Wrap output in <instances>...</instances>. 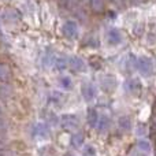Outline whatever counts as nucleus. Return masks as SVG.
<instances>
[{
	"label": "nucleus",
	"instance_id": "nucleus-4",
	"mask_svg": "<svg viewBox=\"0 0 156 156\" xmlns=\"http://www.w3.org/2000/svg\"><path fill=\"white\" fill-rule=\"evenodd\" d=\"M49 136V129L47 125L44 123H37L33 127V137L37 138V140H44Z\"/></svg>",
	"mask_w": 156,
	"mask_h": 156
},
{
	"label": "nucleus",
	"instance_id": "nucleus-7",
	"mask_svg": "<svg viewBox=\"0 0 156 156\" xmlns=\"http://www.w3.org/2000/svg\"><path fill=\"white\" fill-rule=\"evenodd\" d=\"M107 40L108 43L111 44V45H118V44L122 43V40H123V37H122V33L119 32L118 29H110L107 32Z\"/></svg>",
	"mask_w": 156,
	"mask_h": 156
},
{
	"label": "nucleus",
	"instance_id": "nucleus-17",
	"mask_svg": "<svg viewBox=\"0 0 156 156\" xmlns=\"http://www.w3.org/2000/svg\"><path fill=\"white\" fill-rule=\"evenodd\" d=\"M4 130H5V122H4V119L2 118V115H0V134H2Z\"/></svg>",
	"mask_w": 156,
	"mask_h": 156
},
{
	"label": "nucleus",
	"instance_id": "nucleus-20",
	"mask_svg": "<svg viewBox=\"0 0 156 156\" xmlns=\"http://www.w3.org/2000/svg\"><path fill=\"white\" fill-rule=\"evenodd\" d=\"M155 126H156V122H155Z\"/></svg>",
	"mask_w": 156,
	"mask_h": 156
},
{
	"label": "nucleus",
	"instance_id": "nucleus-14",
	"mask_svg": "<svg viewBox=\"0 0 156 156\" xmlns=\"http://www.w3.org/2000/svg\"><path fill=\"white\" fill-rule=\"evenodd\" d=\"M83 156H96V151H94L93 147L86 145L83 148Z\"/></svg>",
	"mask_w": 156,
	"mask_h": 156
},
{
	"label": "nucleus",
	"instance_id": "nucleus-5",
	"mask_svg": "<svg viewBox=\"0 0 156 156\" xmlns=\"http://www.w3.org/2000/svg\"><path fill=\"white\" fill-rule=\"evenodd\" d=\"M81 92H82V97L86 101H92V100L96 97V88H94L93 83H90V82L83 83L82 88H81Z\"/></svg>",
	"mask_w": 156,
	"mask_h": 156
},
{
	"label": "nucleus",
	"instance_id": "nucleus-13",
	"mask_svg": "<svg viewBox=\"0 0 156 156\" xmlns=\"http://www.w3.org/2000/svg\"><path fill=\"white\" fill-rule=\"evenodd\" d=\"M8 78H10V70H8L5 66L0 65V81L4 82V81H7Z\"/></svg>",
	"mask_w": 156,
	"mask_h": 156
},
{
	"label": "nucleus",
	"instance_id": "nucleus-10",
	"mask_svg": "<svg viewBox=\"0 0 156 156\" xmlns=\"http://www.w3.org/2000/svg\"><path fill=\"white\" fill-rule=\"evenodd\" d=\"M59 86L62 89H65V90H70V89L73 88V81H71L70 77L63 76L59 78Z\"/></svg>",
	"mask_w": 156,
	"mask_h": 156
},
{
	"label": "nucleus",
	"instance_id": "nucleus-15",
	"mask_svg": "<svg viewBox=\"0 0 156 156\" xmlns=\"http://www.w3.org/2000/svg\"><path fill=\"white\" fill-rule=\"evenodd\" d=\"M138 148H140L143 152H149L151 147H149V143H147V141L141 140V141H138Z\"/></svg>",
	"mask_w": 156,
	"mask_h": 156
},
{
	"label": "nucleus",
	"instance_id": "nucleus-8",
	"mask_svg": "<svg viewBox=\"0 0 156 156\" xmlns=\"http://www.w3.org/2000/svg\"><path fill=\"white\" fill-rule=\"evenodd\" d=\"M99 121H100V114L96 108H89L88 111V122L92 127H97L99 125Z\"/></svg>",
	"mask_w": 156,
	"mask_h": 156
},
{
	"label": "nucleus",
	"instance_id": "nucleus-9",
	"mask_svg": "<svg viewBox=\"0 0 156 156\" xmlns=\"http://www.w3.org/2000/svg\"><path fill=\"white\" fill-rule=\"evenodd\" d=\"M140 89H141V83H140V81L136 80V78L129 80L126 82V90H129L130 93H137Z\"/></svg>",
	"mask_w": 156,
	"mask_h": 156
},
{
	"label": "nucleus",
	"instance_id": "nucleus-11",
	"mask_svg": "<svg viewBox=\"0 0 156 156\" xmlns=\"http://www.w3.org/2000/svg\"><path fill=\"white\" fill-rule=\"evenodd\" d=\"M108 126H110V118L105 115H100V121H99L97 127H99L101 132H104V130L108 129Z\"/></svg>",
	"mask_w": 156,
	"mask_h": 156
},
{
	"label": "nucleus",
	"instance_id": "nucleus-19",
	"mask_svg": "<svg viewBox=\"0 0 156 156\" xmlns=\"http://www.w3.org/2000/svg\"><path fill=\"white\" fill-rule=\"evenodd\" d=\"M114 2H116V3H121V2H122V0H114Z\"/></svg>",
	"mask_w": 156,
	"mask_h": 156
},
{
	"label": "nucleus",
	"instance_id": "nucleus-6",
	"mask_svg": "<svg viewBox=\"0 0 156 156\" xmlns=\"http://www.w3.org/2000/svg\"><path fill=\"white\" fill-rule=\"evenodd\" d=\"M69 66H70L71 70L77 71V73H82V71L86 70L85 62H83L81 58H78V56H71L70 59H69Z\"/></svg>",
	"mask_w": 156,
	"mask_h": 156
},
{
	"label": "nucleus",
	"instance_id": "nucleus-16",
	"mask_svg": "<svg viewBox=\"0 0 156 156\" xmlns=\"http://www.w3.org/2000/svg\"><path fill=\"white\" fill-rule=\"evenodd\" d=\"M71 143H74V145L76 147H80L81 143H82V134H80V133H78V134H74Z\"/></svg>",
	"mask_w": 156,
	"mask_h": 156
},
{
	"label": "nucleus",
	"instance_id": "nucleus-21",
	"mask_svg": "<svg viewBox=\"0 0 156 156\" xmlns=\"http://www.w3.org/2000/svg\"><path fill=\"white\" fill-rule=\"evenodd\" d=\"M133 2H134V0H133Z\"/></svg>",
	"mask_w": 156,
	"mask_h": 156
},
{
	"label": "nucleus",
	"instance_id": "nucleus-12",
	"mask_svg": "<svg viewBox=\"0 0 156 156\" xmlns=\"http://www.w3.org/2000/svg\"><path fill=\"white\" fill-rule=\"evenodd\" d=\"M55 66H56L59 70H65L66 67L69 66V59L66 56H58L56 58V62H55Z\"/></svg>",
	"mask_w": 156,
	"mask_h": 156
},
{
	"label": "nucleus",
	"instance_id": "nucleus-2",
	"mask_svg": "<svg viewBox=\"0 0 156 156\" xmlns=\"http://www.w3.org/2000/svg\"><path fill=\"white\" fill-rule=\"evenodd\" d=\"M60 126L65 130H76L80 126V121L76 115H63L60 118Z\"/></svg>",
	"mask_w": 156,
	"mask_h": 156
},
{
	"label": "nucleus",
	"instance_id": "nucleus-18",
	"mask_svg": "<svg viewBox=\"0 0 156 156\" xmlns=\"http://www.w3.org/2000/svg\"><path fill=\"white\" fill-rule=\"evenodd\" d=\"M0 156H11V155H8V154H3V155H0Z\"/></svg>",
	"mask_w": 156,
	"mask_h": 156
},
{
	"label": "nucleus",
	"instance_id": "nucleus-1",
	"mask_svg": "<svg viewBox=\"0 0 156 156\" xmlns=\"http://www.w3.org/2000/svg\"><path fill=\"white\" fill-rule=\"evenodd\" d=\"M136 67L138 69V71H140L143 76H151L152 73H154L155 67H154V62H152L149 58H140V59H137V65H136Z\"/></svg>",
	"mask_w": 156,
	"mask_h": 156
},
{
	"label": "nucleus",
	"instance_id": "nucleus-3",
	"mask_svg": "<svg viewBox=\"0 0 156 156\" xmlns=\"http://www.w3.org/2000/svg\"><path fill=\"white\" fill-rule=\"evenodd\" d=\"M62 32L66 37L69 38H77L78 37V25L74 21H67L65 22L62 27Z\"/></svg>",
	"mask_w": 156,
	"mask_h": 156
}]
</instances>
